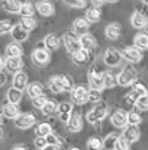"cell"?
I'll return each mask as SVG.
<instances>
[{"mask_svg":"<svg viewBox=\"0 0 148 150\" xmlns=\"http://www.w3.org/2000/svg\"><path fill=\"white\" fill-rule=\"evenodd\" d=\"M48 88L50 91L54 92V93H61V92H65V91H69L73 88V81L70 77L67 76H53L48 81Z\"/></svg>","mask_w":148,"mask_h":150,"instance_id":"cell-1","label":"cell"},{"mask_svg":"<svg viewBox=\"0 0 148 150\" xmlns=\"http://www.w3.org/2000/svg\"><path fill=\"white\" fill-rule=\"evenodd\" d=\"M136 77H137V73H136L135 68H132L131 65H127V67L116 76L117 85H120V87H129V85H132V83L136 80Z\"/></svg>","mask_w":148,"mask_h":150,"instance_id":"cell-2","label":"cell"},{"mask_svg":"<svg viewBox=\"0 0 148 150\" xmlns=\"http://www.w3.org/2000/svg\"><path fill=\"white\" fill-rule=\"evenodd\" d=\"M123 61V56H121V52H119L114 47H109V49L105 50L104 53V62L105 65L109 68H117Z\"/></svg>","mask_w":148,"mask_h":150,"instance_id":"cell-3","label":"cell"},{"mask_svg":"<svg viewBox=\"0 0 148 150\" xmlns=\"http://www.w3.org/2000/svg\"><path fill=\"white\" fill-rule=\"evenodd\" d=\"M70 96L74 104H85L88 101V88L85 85H73L70 89Z\"/></svg>","mask_w":148,"mask_h":150,"instance_id":"cell-4","label":"cell"},{"mask_svg":"<svg viewBox=\"0 0 148 150\" xmlns=\"http://www.w3.org/2000/svg\"><path fill=\"white\" fill-rule=\"evenodd\" d=\"M107 114H108V111L105 105H97L92 111H89L86 114V119H88V122L90 125H96V123L101 122V120H104V119L107 118Z\"/></svg>","mask_w":148,"mask_h":150,"instance_id":"cell-5","label":"cell"},{"mask_svg":"<svg viewBox=\"0 0 148 150\" xmlns=\"http://www.w3.org/2000/svg\"><path fill=\"white\" fill-rule=\"evenodd\" d=\"M121 56H123V58L127 59L128 62H131V64H137L143 58L141 50H139L135 46H127V47H124L123 52H121Z\"/></svg>","mask_w":148,"mask_h":150,"instance_id":"cell-6","label":"cell"},{"mask_svg":"<svg viewBox=\"0 0 148 150\" xmlns=\"http://www.w3.org/2000/svg\"><path fill=\"white\" fill-rule=\"evenodd\" d=\"M15 126L18 129H28L35 123V116L32 114H18L16 118H14Z\"/></svg>","mask_w":148,"mask_h":150,"instance_id":"cell-7","label":"cell"},{"mask_svg":"<svg viewBox=\"0 0 148 150\" xmlns=\"http://www.w3.org/2000/svg\"><path fill=\"white\" fill-rule=\"evenodd\" d=\"M66 126H67L69 131H72V133H78L79 130L82 129V118H81V114L72 111L69 119H67V122H66Z\"/></svg>","mask_w":148,"mask_h":150,"instance_id":"cell-8","label":"cell"},{"mask_svg":"<svg viewBox=\"0 0 148 150\" xmlns=\"http://www.w3.org/2000/svg\"><path fill=\"white\" fill-rule=\"evenodd\" d=\"M123 129H124V131H123L121 135L124 137L129 143L136 142L140 138V130H139V127L136 125H125Z\"/></svg>","mask_w":148,"mask_h":150,"instance_id":"cell-9","label":"cell"},{"mask_svg":"<svg viewBox=\"0 0 148 150\" xmlns=\"http://www.w3.org/2000/svg\"><path fill=\"white\" fill-rule=\"evenodd\" d=\"M63 43H65L66 50H67L70 54H73V53H76L77 50L81 49L78 37H76L74 34H66L65 37H63Z\"/></svg>","mask_w":148,"mask_h":150,"instance_id":"cell-10","label":"cell"},{"mask_svg":"<svg viewBox=\"0 0 148 150\" xmlns=\"http://www.w3.org/2000/svg\"><path fill=\"white\" fill-rule=\"evenodd\" d=\"M89 58H90V52L89 50L82 49V47L72 54L73 62L76 64V65H78V67H83V65H86L88 61H89Z\"/></svg>","mask_w":148,"mask_h":150,"instance_id":"cell-11","label":"cell"},{"mask_svg":"<svg viewBox=\"0 0 148 150\" xmlns=\"http://www.w3.org/2000/svg\"><path fill=\"white\" fill-rule=\"evenodd\" d=\"M73 111V104L72 103H67V101H62L61 104L57 105V112H58V118L61 122L66 123L67 119H69L70 114Z\"/></svg>","mask_w":148,"mask_h":150,"instance_id":"cell-12","label":"cell"},{"mask_svg":"<svg viewBox=\"0 0 148 150\" xmlns=\"http://www.w3.org/2000/svg\"><path fill=\"white\" fill-rule=\"evenodd\" d=\"M35 8H36V11H38L42 16H51L55 12L54 6H53V3H50L48 0H41V1H38L36 6H35Z\"/></svg>","mask_w":148,"mask_h":150,"instance_id":"cell-13","label":"cell"},{"mask_svg":"<svg viewBox=\"0 0 148 150\" xmlns=\"http://www.w3.org/2000/svg\"><path fill=\"white\" fill-rule=\"evenodd\" d=\"M89 28H90V22L86 18H78L73 23V30H74V34L76 35L85 34V33L89 31Z\"/></svg>","mask_w":148,"mask_h":150,"instance_id":"cell-14","label":"cell"},{"mask_svg":"<svg viewBox=\"0 0 148 150\" xmlns=\"http://www.w3.org/2000/svg\"><path fill=\"white\" fill-rule=\"evenodd\" d=\"M78 39H79V45H81V47H82V49H85V50L92 52V50H93L94 47L97 46L96 38H94L92 34H89V33H85V34L79 35Z\"/></svg>","mask_w":148,"mask_h":150,"instance_id":"cell-15","label":"cell"},{"mask_svg":"<svg viewBox=\"0 0 148 150\" xmlns=\"http://www.w3.org/2000/svg\"><path fill=\"white\" fill-rule=\"evenodd\" d=\"M10 34H11V37H12V39H14L15 42H23L28 38V31L26 30V28L22 27L20 23L12 26Z\"/></svg>","mask_w":148,"mask_h":150,"instance_id":"cell-16","label":"cell"},{"mask_svg":"<svg viewBox=\"0 0 148 150\" xmlns=\"http://www.w3.org/2000/svg\"><path fill=\"white\" fill-rule=\"evenodd\" d=\"M32 59L38 65H45L48 62L50 59V54H48V50L46 47H38L32 52Z\"/></svg>","mask_w":148,"mask_h":150,"instance_id":"cell-17","label":"cell"},{"mask_svg":"<svg viewBox=\"0 0 148 150\" xmlns=\"http://www.w3.org/2000/svg\"><path fill=\"white\" fill-rule=\"evenodd\" d=\"M22 65H23V61H22L20 57H7V59L4 61L3 67L11 72V73H15L18 70L22 69Z\"/></svg>","mask_w":148,"mask_h":150,"instance_id":"cell-18","label":"cell"},{"mask_svg":"<svg viewBox=\"0 0 148 150\" xmlns=\"http://www.w3.org/2000/svg\"><path fill=\"white\" fill-rule=\"evenodd\" d=\"M110 122L114 127H119V129H123L125 125H127V112L124 110H117L113 112V115L110 116Z\"/></svg>","mask_w":148,"mask_h":150,"instance_id":"cell-19","label":"cell"},{"mask_svg":"<svg viewBox=\"0 0 148 150\" xmlns=\"http://www.w3.org/2000/svg\"><path fill=\"white\" fill-rule=\"evenodd\" d=\"M12 87L16 88V89H20V91L26 89V87H27V74L23 73L22 70L15 72V76L12 79Z\"/></svg>","mask_w":148,"mask_h":150,"instance_id":"cell-20","label":"cell"},{"mask_svg":"<svg viewBox=\"0 0 148 150\" xmlns=\"http://www.w3.org/2000/svg\"><path fill=\"white\" fill-rule=\"evenodd\" d=\"M89 84L92 88L102 89V74L96 69H90L89 72Z\"/></svg>","mask_w":148,"mask_h":150,"instance_id":"cell-21","label":"cell"},{"mask_svg":"<svg viewBox=\"0 0 148 150\" xmlns=\"http://www.w3.org/2000/svg\"><path fill=\"white\" fill-rule=\"evenodd\" d=\"M131 23L135 28H144L147 26V18L140 11H135L131 16Z\"/></svg>","mask_w":148,"mask_h":150,"instance_id":"cell-22","label":"cell"},{"mask_svg":"<svg viewBox=\"0 0 148 150\" xmlns=\"http://www.w3.org/2000/svg\"><path fill=\"white\" fill-rule=\"evenodd\" d=\"M120 34H121V26L119 23H110L105 28V35L110 41H116L120 37Z\"/></svg>","mask_w":148,"mask_h":150,"instance_id":"cell-23","label":"cell"},{"mask_svg":"<svg viewBox=\"0 0 148 150\" xmlns=\"http://www.w3.org/2000/svg\"><path fill=\"white\" fill-rule=\"evenodd\" d=\"M19 114V107L18 104H12V103H7L3 105L1 108V115L6 116L7 119H14Z\"/></svg>","mask_w":148,"mask_h":150,"instance_id":"cell-24","label":"cell"},{"mask_svg":"<svg viewBox=\"0 0 148 150\" xmlns=\"http://www.w3.org/2000/svg\"><path fill=\"white\" fill-rule=\"evenodd\" d=\"M22 98H23V91L20 89H16V88L11 87L7 92V100L8 103H12V104H19L22 101Z\"/></svg>","mask_w":148,"mask_h":150,"instance_id":"cell-25","label":"cell"},{"mask_svg":"<svg viewBox=\"0 0 148 150\" xmlns=\"http://www.w3.org/2000/svg\"><path fill=\"white\" fill-rule=\"evenodd\" d=\"M22 3L19 0H3V8L10 14H19Z\"/></svg>","mask_w":148,"mask_h":150,"instance_id":"cell-26","label":"cell"},{"mask_svg":"<svg viewBox=\"0 0 148 150\" xmlns=\"http://www.w3.org/2000/svg\"><path fill=\"white\" fill-rule=\"evenodd\" d=\"M133 46L139 50H147L148 49V37L145 33H139L136 34L133 39Z\"/></svg>","mask_w":148,"mask_h":150,"instance_id":"cell-27","label":"cell"},{"mask_svg":"<svg viewBox=\"0 0 148 150\" xmlns=\"http://www.w3.org/2000/svg\"><path fill=\"white\" fill-rule=\"evenodd\" d=\"M43 43H45V47L47 50H57L59 47L61 42H59V38L55 34H48V35H46Z\"/></svg>","mask_w":148,"mask_h":150,"instance_id":"cell-28","label":"cell"},{"mask_svg":"<svg viewBox=\"0 0 148 150\" xmlns=\"http://www.w3.org/2000/svg\"><path fill=\"white\" fill-rule=\"evenodd\" d=\"M45 138H46V141H47V149L48 147H50V149H59L63 143L62 141H61V138H59L57 134L53 133V131L50 134H47Z\"/></svg>","mask_w":148,"mask_h":150,"instance_id":"cell-29","label":"cell"},{"mask_svg":"<svg viewBox=\"0 0 148 150\" xmlns=\"http://www.w3.org/2000/svg\"><path fill=\"white\" fill-rule=\"evenodd\" d=\"M6 54H7V57H20L23 54V49L19 46L18 42H12V43H10L7 46Z\"/></svg>","mask_w":148,"mask_h":150,"instance_id":"cell-30","label":"cell"},{"mask_svg":"<svg viewBox=\"0 0 148 150\" xmlns=\"http://www.w3.org/2000/svg\"><path fill=\"white\" fill-rule=\"evenodd\" d=\"M102 74V88H113L117 85V80L116 76L110 72H105Z\"/></svg>","mask_w":148,"mask_h":150,"instance_id":"cell-31","label":"cell"},{"mask_svg":"<svg viewBox=\"0 0 148 150\" xmlns=\"http://www.w3.org/2000/svg\"><path fill=\"white\" fill-rule=\"evenodd\" d=\"M20 25L27 31H31V30H34L36 27V21H35V18L32 15H26V16H22Z\"/></svg>","mask_w":148,"mask_h":150,"instance_id":"cell-32","label":"cell"},{"mask_svg":"<svg viewBox=\"0 0 148 150\" xmlns=\"http://www.w3.org/2000/svg\"><path fill=\"white\" fill-rule=\"evenodd\" d=\"M26 89H27V95L31 99L35 98V96H39V95L43 93V87H42L39 83L30 84V85H27V87H26Z\"/></svg>","mask_w":148,"mask_h":150,"instance_id":"cell-33","label":"cell"},{"mask_svg":"<svg viewBox=\"0 0 148 150\" xmlns=\"http://www.w3.org/2000/svg\"><path fill=\"white\" fill-rule=\"evenodd\" d=\"M86 19L89 22H98L101 19V11L97 7H92L86 11Z\"/></svg>","mask_w":148,"mask_h":150,"instance_id":"cell-34","label":"cell"},{"mask_svg":"<svg viewBox=\"0 0 148 150\" xmlns=\"http://www.w3.org/2000/svg\"><path fill=\"white\" fill-rule=\"evenodd\" d=\"M143 122L141 119V115L139 112L136 111H131V112H127V125H140Z\"/></svg>","mask_w":148,"mask_h":150,"instance_id":"cell-35","label":"cell"},{"mask_svg":"<svg viewBox=\"0 0 148 150\" xmlns=\"http://www.w3.org/2000/svg\"><path fill=\"white\" fill-rule=\"evenodd\" d=\"M135 105H136L137 110H140V111H147L148 110V95L147 93L140 95V96L136 99V101H135Z\"/></svg>","mask_w":148,"mask_h":150,"instance_id":"cell-36","label":"cell"},{"mask_svg":"<svg viewBox=\"0 0 148 150\" xmlns=\"http://www.w3.org/2000/svg\"><path fill=\"white\" fill-rule=\"evenodd\" d=\"M114 149H117V150H129L131 149V143L128 142L123 135H117L116 142H114Z\"/></svg>","mask_w":148,"mask_h":150,"instance_id":"cell-37","label":"cell"},{"mask_svg":"<svg viewBox=\"0 0 148 150\" xmlns=\"http://www.w3.org/2000/svg\"><path fill=\"white\" fill-rule=\"evenodd\" d=\"M42 112H43V115H51L57 111V104H55L53 100H46V103L42 105Z\"/></svg>","mask_w":148,"mask_h":150,"instance_id":"cell-38","label":"cell"},{"mask_svg":"<svg viewBox=\"0 0 148 150\" xmlns=\"http://www.w3.org/2000/svg\"><path fill=\"white\" fill-rule=\"evenodd\" d=\"M100 100H101V89H96V88L88 89V101L98 103Z\"/></svg>","mask_w":148,"mask_h":150,"instance_id":"cell-39","label":"cell"},{"mask_svg":"<svg viewBox=\"0 0 148 150\" xmlns=\"http://www.w3.org/2000/svg\"><path fill=\"white\" fill-rule=\"evenodd\" d=\"M86 147L92 150H100V149H102V141L100 138H97V137H93V138H90L86 142Z\"/></svg>","mask_w":148,"mask_h":150,"instance_id":"cell-40","label":"cell"},{"mask_svg":"<svg viewBox=\"0 0 148 150\" xmlns=\"http://www.w3.org/2000/svg\"><path fill=\"white\" fill-rule=\"evenodd\" d=\"M51 131H53L51 126L48 125V123H46V122L38 125V127H36V134H38L39 137H46L47 134L51 133Z\"/></svg>","mask_w":148,"mask_h":150,"instance_id":"cell-41","label":"cell"},{"mask_svg":"<svg viewBox=\"0 0 148 150\" xmlns=\"http://www.w3.org/2000/svg\"><path fill=\"white\" fill-rule=\"evenodd\" d=\"M34 4L27 1V3H22V7H20V11L19 14H22V16H26V15H34Z\"/></svg>","mask_w":148,"mask_h":150,"instance_id":"cell-42","label":"cell"},{"mask_svg":"<svg viewBox=\"0 0 148 150\" xmlns=\"http://www.w3.org/2000/svg\"><path fill=\"white\" fill-rule=\"evenodd\" d=\"M117 134H109L107 135V138L102 141V147L104 149H114V142H116Z\"/></svg>","mask_w":148,"mask_h":150,"instance_id":"cell-43","label":"cell"},{"mask_svg":"<svg viewBox=\"0 0 148 150\" xmlns=\"http://www.w3.org/2000/svg\"><path fill=\"white\" fill-rule=\"evenodd\" d=\"M139 96H140V95L137 93V92L135 91V89H132L131 92H128L127 95H125V98H124V101L125 103H127L128 105H135V101H136V99L139 98Z\"/></svg>","mask_w":148,"mask_h":150,"instance_id":"cell-44","label":"cell"},{"mask_svg":"<svg viewBox=\"0 0 148 150\" xmlns=\"http://www.w3.org/2000/svg\"><path fill=\"white\" fill-rule=\"evenodd\" d=\"M46 100H47V98H46L45 95L42 93L39 95V96H35V98H32V105H34L35 108H42V105L46 103Z\"/></svg>","mask_w":148,"mask_h":150,"instance_id":"cell-45","label":"cell"},{"mask_svg":"<svg viewBox=\"0 0 148 150\" xmlns=\"http://www.w3.org/2000/svg\"><path fill=\"white\" fill-rule=\"evenodd\" d=\"M12 28V22L10 21H0V35L10 33Z\"/></svg>","mask_w":148,"mask_h":150,"instance_id":"cell-46","label":"cell"},{"mask_svg":"<svg viewBox=\"0 0 148 150\" xmlns=\"http://www.w3.org/2000/svg\"><path fill=\"white\" fill-rule=\"evenodd\" d=\"M63 1L74 8H83L86 6V0H63Z\"/></svg>","mask_w":148,"mask_h":150,"instance_id":"cell-47","label":"cell"},{"mask_svg":"<svg viewBox=\"0 0 148 150\" xmlns=\"http://www.w3.org/2000/svg\"><path fill=\"white\" fill-rule=\"evenodd\" d=\"M132 85H133V88H132V89H135V91L137 92L139 95L147 93V87H145L143 83H140V81H136V80H135L133 83H132Z\"/></svg>","mask_w":148,"mask_h":150,"instance_id":"cell-48","label":"cell"},{"mask_svg":"<svg viewBox=\"0 0 148 150\" xmlns=\"http://www.w3.org/2000/svg\"><path fill=\"white\" fill-rule=\"evenodd\" d=\"M34 143H35V147H36V149H39V150L47 149V141H46L45 137H39L38 135V138L35 139Z\"/></svg>","mask_w":148,"mask_h":150,"instance_id":"cell-49","label":"cell"},{"mask_svg":"<svg viewBox=\"0 0 148 150\" xmlns=\"http://www.w3.org/2000/svg\"><path fill=\"white\" fill-rule=\"evenodd\" d=\"M6 83H7V76H6V73H4V72H1V70H0V87H3Z\"/></svg>","mask_w":148,"mask_h":150,"instance_id":"cell-50","label":"cell"},{"mask_svg":"<svg viewBox=\"0 0 148 150\" xmlns=\"http://www.w3.org/2000/svg\"><path fill=\"white\" fill-rule=\"evenodd\" d=\"M92 3L94 4V7H97V6H101L105 3V0H92Z\"/></svg>","mask_w":148,"mask_h":150,"instance_id":"cell-51","label":"cell"},{"mask_svg":"<svg viewBox=\"0 0 148 150\" xmlns=\"http://www.w3.org/2000/svg\"><path fill=\"white\" fill-rule=\"evenodd\" d=\"M12 149H14V150H26V149H27V147H26V146H23V145H18V146H14V147H12Z\"/></svg>","mask_w":148,"mask_h":150,"instance_id":"cell-52","label":"cell"},{"mask_svg":"<svg viewBox=\"0 0 148 150\" xmlns=\"http://www.w3.org/2000/svg\"><path fill=\"white\" fill-rule=\"evenodd\" d=\"M4 138V131H3V129H1V126H0V141Z\"/></svg>","mask_w":148,"mask_h":150,"instance_id":"cell-53","label":"cell"},{"mask_svg":"<svg viewBox=\"0 0 148 150\" xmlns=\"http://www.w3.org/2000/svg\"><path fill=\"white\" fill-rule=\"evenodd\" d=\"M1 123H3V115H1V111H0V126H1Z\"/></svg>","mask_w":148,"mask_h":150,"instance_id":"cell-54","label":"cell"},{"mask_svg":"<svg viewBox=\"0 0 148 150\" xmlns=\"http://www.w3.org/2000/svg\"><path fill=\"white\" fill-rule=\"evenodd\" d=\"M105 1H108V3H116L117 0H105Z\"/></svg>","mask_w":148,"mask_h":150,"instance_id":"cell-55","label":"cell"},{"mask_svg":"<svg viewBox=\"0 0 148 150\" xmlns=\"http://www.w3.org/2000/svg\"><path fill=\"white\" fill-rule=\"evenodd\" d=\"M141 1H143L144 4H147V3H148V0H141Z\"/></svg>","mask_w":148,"mask_h":150,"instance_id":"cell-56","label":"cell"}]
</instances>
